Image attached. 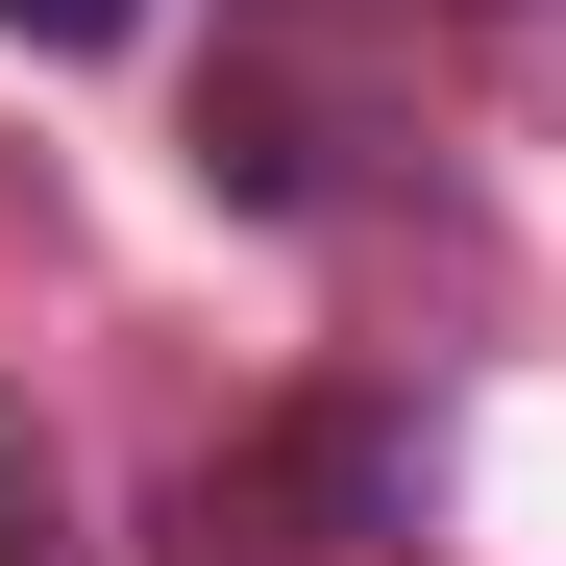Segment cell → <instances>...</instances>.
I'll return each mask as SVG.
<instances>
[{"instance_id": "cell-1", "label": "cell", "mask_w": 566, "mask_h": 566, "mask_svg": "<svg viewBox=\"0 0 566 566\" xmlns=\"http://www.w3.org/2000/svg\"><path fill=\"white\" fill-rule=\"evenodd\" d=\"M0 25H25V50H124L148 0H0Z\"/></svg>"}]
</instances>
